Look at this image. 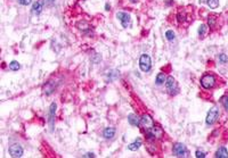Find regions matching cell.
<instances>
[{
    "label": "cell",
    "instance_id": "cell-28",
    "mask_svg": "<svg viewBox=\"0 0 228 158\" xmlns=\"http://www.w3.org/2000/svg\"><path fill=\"white\" fill-rule=\"evenodd\" d=\"M105 8H106V10H110V5L106 4V5H105Z\"/></svg>",
    "mask_w": 228,
    "mask_h": 158
},
{
    "label": "cell",
    "instance_id": "cell-23",
    "mask_svg": "<svg viewBox=\"0 0 228 158\" xmlns=\"http://www.w3.org/2000/svg\"><path fill=\"white\" fill-rule=\"evenodd\" d=\"M208 24H209V26H210V28H213V26H214V24H216V17L214 16L209 17V19H208Z\"/></svg>",
    "mask_w": 228,
    "mask_h": 158
},
{
    "label": "cell",
    "instance_id": "cell-21",
    "mask_svg": "<svg viewBox=\"0 0 228 158\" xmlns=\"http://www.w3.org/2000/svg\"><path fill=\"white\" fill-rule=\"evenodd\" d=\"M220 101H221L222 106L225 107V109L228 110V96H222L221 98H220Z\"/></svg>",
    "mask_w": 228,
    "mask_h": 158
},
{
    "label": "cell",
    "instance_id": "cell-26",
    "mask_svg": "<svg viewBox=\"0 0 228 158\" xmlns=\"http://www.w3.org/2000/svg\"><path fill=\"white\" fill-rule=\"evenodd\" d=\"M54 4H55V0H45V5L47 7H51Z\"/></svg>",
    "mask_w": 228,
    "mask_h": 158
},
{
    "label": "cell",
    "instance_id": "cell-22",
    "mask_svg": "<svg viewBox=\"0 0 228 158\" xmlns=\"http://www.w3.org/2000/svg\"><path fill=\"white\" fill-rule=\"evenodd\" d=\"M219 62L221 63V64H226L228 62V57L225 54H220L219 55Z\"/></svg>",
    "mask_w": 228,
    "mask_h": 158
},
{
    "label": "cell",
    "instance_id": "cell-24",
    "mask_svg": "<svg viewBox=\"0 0 228 158\" xmlns=\"http://www.w3.org/2000/svg\"><path fill=\"white\" fill-rule=\"evenodd\" d=\"M195 156H196L197 158H204L206 155H205V153L201 151V150H196V153H195Z\"/></svg>",
    "mask_w": 228,
    "mask_h": 158
},
{
    "label": "cell",
    "instance_id": "cell-15",
    "mask_svg": "<svg viewBox=\"0 0 228 158\" xmlns=\"http://www.w3.org/2000/svg\"><path fill=\"white\" fill-rule=\"evenodd\" d=\"M165 81H166V78H165V75L163 73H159L158 75H156V80H155V82H156V84L158 85L163 84Z\"/></svg>",
    "mask_w": 228,
    "mask_h": 158
},
{
    "label": "cell",
    "instance_id": "cell-1",
    "mask_svg": "<svg viewBox=\"0 0 228 158\" xmlns=\"http://www.w3.org/2000/svg\"><path fill=\"white\" fill-rule=\"evenodd\" d=\"M172 153L176 157H187L188 150L185 145L182 143H175L172 148Z\"/></svg>",
    "mask_w": 228,
    "mask_h": 158
},
{
    "label": "cell",
    "instance_id": "cell-14",
    "mask_svg": "<svg viewBox=\"0 0 228 158\" xmlns=\"http://www.w3.org/2000/svg\"><path fill=\"white\" fill-rule=\"evenodd\" d=\"M115 136V129L114 127H106L104 130V136L106 139H112Z\"/></svg>",
    "mask_w": 228,
    "mask_h": 158
},
{
    "label": "cell",
    "instance_id": "cell-6",
    "mask_svg": "<svg viewBox=\"0 0 228 158\" xmlns=\"http://www.w3.org/2000/svg\"><path fill=\"white\" fill-rule=\"evenodd\" d=\"M165 88H166V90L168 92L170 93V95H176L177 91H178V84H177L176 80L173 79L172 76H169L166 81H165Z\"/></svg>",
    "mask_w": 228,
    "mask_h": 158
},
{
    "label": "cell",
    "instance_id": "cell-13",
    "mask_svg": "<svg viewBox=\"0 0 228 158\" xmlns=\"http://www.w3.org/2000/svg\"><path fill=\"white\" fill-rule=\"evenodd\" d=\"M140 146H142V140L138 139V140H136L135 142L130 143V145L128 146V149L131 150V151H136V150H138V149L140 148Z\"/></svg>",
    "mask_w": 228,
    "mask_h": 158
},
{
    "label": "cell",
    "instance_id": "cell-25",
    "mask_svg": "<svg viewBox=\"0 0 228 158\" xmlns=\"http://www.w3.org/2000/svg\"><path fill=\"white\" fill-rule=\"evenodd\" d=\"M21 5H23V6H28V5H30L31 2H32V0H17Z\"/></svg>",
    "mask_w": 228,
    "mask_h": 158
},
{
    "label": "cell",
    "instance_id": "cell-16",
    "mask_svg": "<svg viewBox=\"0 0 228 158\" xmlns=\"http://www.w3.org/2000/svg\"><path fill=\"white\" fill-rule=\"evenodd\" d=\"M20 68H21V65L16 60H13V62L9 63V69H11V71H18Z\"/></svg>",
    "mask_w": 228,
    "mask_h": 158
},
{
    "label": "cell",
    "instance_id": "cell-12",
    "mask_svg": "<svg viewBox=\"0 0 228 158\" xmlns=\"http://www.w3.org/2000/svg\"><path fill=\"white\" fill-rule=\"evenodd\" d=\"M216 157L217 158H228L227 149H226L225 147L219 148V149L217 150V153H216Z\"/></svg>",
    "mask_w": 228,
    "mask_h": 158
},
{
    "label": "cell",
    "instance_id": "cell-29",
    "mask_svg": "<svg viewBox=\"0 0 228 158\" xmlns=\"http://www.w3.org/2000/svg\"><path fill=\"white\" fill-rule=\"evenodd\" d=\"M131 1H132V2H136L137 0H131Z\"/></svg>",
    "mask_w": 228,
    "mask_h": 158
},
{
    "label": "cell",
    "instance_id": "cell-3",
    "mask_svg": "<svg viewBox=\"0 0 228 158\" xmlns=\"http://www.w3.org/2000/svg\"><path fill=\"white\" fill-rule=\"evenodd\" d=\"M140 126H142L144 130L146 131H149V130H152L154 126V121L153 118L149 116V115H147V114H145V115H142V118H140Z\"/></svg>",
    "mask_w": 228,
    "mask_h": 158
},
{
    "label": "cell",
    "instance_id": "cell-4",
    "mask_svg": "<svg viewBox=\"0 0 228 158\" xmlns=\"http://www.w3.org/2000/svg\"><path fill=\"white\" fill-rule=\"evenodd\" d=\"M218 118H219V110H218L217 107H212L210 110H209L208 115H206L205 122H206L208 125H213L217 122Z\"/></svg>",
    "mask_w": 228,
    "mask_h": 158
},
{
    "label": "cell",
    "instance_id": "cell-18",
    "mask_svg": "<svg viewBox=\"0 0 228 158\" xmlns=\"http://www.w3.org/2000/svg\"><path fill=\"white\" fill-rule=\"evenodd\" d=\"M165 38H166V40H169V41H172V40H175V38H176V34H175V32H173L172 30H168V31L165 32Z\"/></svg>",
    "mask_w": 228,
    "mask_h": 158
},
{
    "label": "cell",
    "instance_id": "cell-9",
    "mask_svg": "<svg viewBox=\"0 0 228 158\" xmlns=\"http://www.w3.org/2000/svg\"><path fill=\"white\" fill-rule=\"evenodd\" d=\"M56 104L52 102L49 107V124H50V127L52 130V126H54V119H55V113H56Z\"/></svg>",
    "mask_w": 228,
    "mask_h": 158
},
{
    "label": "cell",
    "instance_id": "cell-10",
    "mask_svg": "<svg viewBox=\"0 0 228 158\" xmlns=\"http://www.w3.org/2000/svg\"><path fill=\"white\" fill-rule=\"evenodd\" d=\"M128 122L130 123L132 126H139L140 125V118L135 115V114H130L129 116H128Z\"/></svg>",
    "mask_w": 228,
    "mask_h": 158
},
{
    "label": "cell",
    "instance_id": "cell-19",
    "mask_svg": "<svg viewBox=\"0 0 228 158\" xmlns=\"http://www.w3.org/2000/svg\"><path fill=\"white\" fill-rule=\"evenodd\" d=\"M206 4H208V6L210 8L214 9V8H217L219 6V0H206Z\"/></svg>",
    "mask_w": 228,
    "mask_h": 158
},
{
    "label": "cell",
    "instance_id": "cell-17",
    "mask_svg": "<svg viewBox=\"0 0 228 158\" xmlns=\"http://www.w3.org/2000/svg\"><path fill=\"white\" fill-rule=\"evenodd\" d=\"M118 76H119V72H118V71H111V72H108L107 74V80L113 81V80H115Z\"/></svg>",
    "mask_w": 228,
    "mask_h": 158
},
{
    "label": "cell",
    "instance_id": "cell-20",
    "mask_svg": "<svg viewBox=\"0 0 228 158\" xmlns=\"http://www.w3.org/2000/svg\"><path fill=\"white\" fill-rule=\"evenodd\" d=\"M206 26H205L204 24H202V25H200V28H199V35L200 37H204V34H205V32H206Z\"/></svg>",
    "mask_w": 228,
    "mask_h": 158
},
{
    "label": "cell",
    "instance_id": "cell-27",
    "mask_svg": "<svg viewBox=\"0 0 228 158\" xmlns=\"http://www.w3.org/2000/svg\"><path fill=\"white\" fill-rule=\"evenodd\" d=\"M85 157H95V155H94V154L88 153V154H86L85 155Z\"/></svg>",
    "mask_w": 228,
    "mask_h": 158
},
{
    "label": "cell",
    "instance_id": "cell-8",
    "mask_svg": "<svg viewBox=\"0 0 228 158\" xmlns=\"http://www.w3.org/2000/svg\"><path fill=\"white\" fill-rule=\"evenodd\" d=\"M9 154L11 157H22L23 156V148L20 145H11L9 147Z\"/></svg>",
    "mask_w": 228,
    "mask_h": 158
},
{
    "label": "cell",
    "instance_id": "cell-5",
    "mask_svg": "<svg viewBox=\"0 0 228 158\" xmlns=\"http://www.w3.org/2000/svg\"><path fill=\"white\" fill-rule=\"evenodd\" d=\"M116 17H118V19L121 22L122 26H123L124 28H128L131 26V18H130V15H129V14L123 13V11H119V13L116 14Z\"/></svg>",
    "mask_w": 228,
    "mask_h": 158
},
{
    "label": "cell",
    "instance_id": "cell-7",
    "mask_svg": "<svg viewBox=\"0 0 228 158\" xmlns=\"http://www.w3.org/2000/svg\"><path fill=\"white\" fill-rule=\"evenodd\" d=\"M216 83V79L213 75L211 74H206L204 75L202 79H201V85L204 88V89H211Z\"/></svg>",
    "mask_w": 228,
    "mask_h": 158
},
{
    "label": "cell",
    "instance_id": "cell-11",
    "mask_svg": "<svg viewBox=\"0 0 228 158\" xmlns=\"http://www.w3.org/2000/svg\"><path fill=\"white\" fill-rule=\"evenodd\" d=\"M42 10V4L40 2V1H35L33 5H32V8H31V11H32V14L34 15H39L40 13Z\"/></svg>",
    "mask_w": 228,
    "mask_h": 158
},
{
    "label": "cell",
    "instance_id": "cell-2",
    "mask_svg": "<svg viewBox=\"0 0 228 158\" xmlns=\"http://www.w3.org/2000/svg\"><path fill=\"white\" fill-rule=\"evenodd\" d=\"M152 66V62H151V57L146 55V54H142L140 58H139V67L142 72H148L151 69Z\"/></svg>",
    "mask_w": 228,
    "mask_h": 158
}]
</instances>
